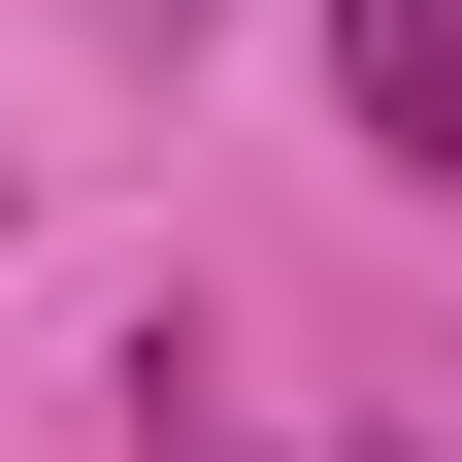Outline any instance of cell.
<instances>
[{"label": "cell", "instance_id": "cell-1", "mask_svg": "<svg viewBox=\"0 0 462 462\" xmlns=\"http://www.w3.org/2000/svg\"><path fill=\"white\" fill-rule=\"evenodd\" d=\"M330 99H364V165L462 199V0H330Z\"/></svg>", "mask_w": 462, "mask_h": 462}]
</instances>
